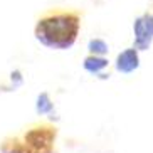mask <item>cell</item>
Returning a JSON list of instances; mask_svg holds the SVG:
<instances>
[{
    "label": "cell",
    "mask_w": 153,
    "mask_h": 153,
    "mask_svg": "<svg viewBox=\"0 0 153 153\" xmlns=\"http://www.w3.org/2000/svg\"><path fill=\"white\" fill-rule=\"evenodd\" d=\"M81 12L72 9H49L39 15L34 36L42 45L54 51L71 49L81 30Z\"/></svg>",
    "instance_id": "6da1fadb"
},
{
    "label": "cell",
    "mask_w": 153,
    "mask_h": 153,
    "mask_svg": "<svg viewBox=\"0 0 153 153\" xmlns=\"http://www.w3.org/2000/svg\"><path fill=\"white\" fill-rule=\"evenodd\" d=\"M57 138V130L51 123H37L24 133V145L30 153H52Z\"/></svg>",
    "instance_id": "7a4b0ae2"
},
{
    "label": "cell",
    "mask_w": 153,
    "mask_h": 153,
    "mask_svg": "<svg viewBox=\"0 0 153 153\" xmlns=\"http://www.w3.org/2000/svg\"><path fill=\"white\" fill-rule=\"evenodd\" d=\"M114 68L121 74H130V72L136 71L140 68V51L135 47H130V49L120 52L114 61Z\"/></svg>",
    "instance_id": "3957f363"
},
{
    "label": "cell",
    "mask_w": 153,
    "mask_h": 153,
    "mask_svg": "<svg viewBox=\"0 0 153 153\" xmlns=\"http://www.w3.org/2000/svg\"><path fill=\"white\" fill-rule=\"evenodd\" d=\"M133 47L138 51H148L152 47V42H153V36L146 30V27L143 25V20H141V15L135 19L133 22Z\"/></svg>",
    "instance_id": "277c9868"
},
{
    "label": "cell",
    "mask_w": 153,
    "mask_h": 153,
    "mask_svg": "<svg viewBox=\"0 0 153 153\" xmlns=\"http://www.w3.org/2000/svg\"><path fill=\"white\" fill-rule=\"evenodd\" d=\"M109 66V61L106 59V56H86L82 61V68L84 71H88L89 74H99Z\"/></svg>",
    "instance_id": "5b68a950"
},
{
    "label": "cell",
    "mask_w": 153,
    "mask_h": 153,
    "mask_svg": "<svg viewBox=\"0 0 153 153\" xmlns=\"http://www.w3.org/2000/svg\"><path fill=\"white\" fill-rule=\"evenodd\" d=\"M0 153H30L27 150V146L24 145L22 140L19 138H5L4 141H2V145H0Z\"/></svg>",
    "instance_id": "8992f818"
},
{
    "label": "cell",
    "mask_w": 153,
    "mask_h": 153,
    "mask_svg": "<svg viewBox=\"0 0 153 153\" xmlns=\"http://www.w3.org/2000/svg\"><path fill=\"white\" fill-rule=\"evenodd\" d=\"M36 111L41 116H44V114H52V111H54V103H52V99H51V96L47 93H41V94L37 96Z\"/></svg>",
    "instance_id": "52a82bcc"
},
{
    "label": "cell",
    "mask_w": 153,
    "mask_h": 153,
    "mask_svg": "<svg viewBox=\"0 0 153 153\" xmlns=\"http://www.w3.org/2000/svg\"><path fill=\"white\" fill-rule=\"evenodd\" d=\"M109 51V45L103 39H91L88 42V52L93 56H106Z\"/></svg>",
    "instance_id": "ba28073f"
},
{
    "label": "cell",
    "mask_w": 153,
    "mask_h": 153,
    "mask_svg": "<svg viewBox=\"0 0 153 153\" xmlns=\"http://www.w3.org/2000/svg\"><path fill=\"white\" fill-rule=\"evenodd\" d=\"M10 84H12V89H17V88H20L24 84V76L19 69L10 72Z\"/></svg>",
    "instance_id": "9c48e42d"
},
{
    "label": "cell",
    "mask_w": 153,
    "mask_h": 153,
    "mask_svg": "<svg viewBox=\"0 0 153 153\" xmlns=\"http://www.w3.org/2000/svg\"><path fill=\"white\" fill-rule=\"evenodd\" d=\"M141 20H143V25L146 27V30L153 36V12H145L141 15Z\"/></svg>",
    "instance_id": "30bf717a"
}]
</instances>
